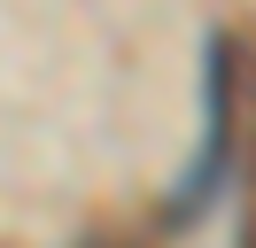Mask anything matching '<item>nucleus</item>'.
I'll return each mask as SVG.
<instances>
[{"mask_svg": "<svg viewBox=\"0 0 256 248\" xmlns=\"http://www.w3.org/2000/svg\"><path fill=\"white\" fill-rule=\"evenodd\" d=\"M225 148H233V39H210V148H202V170H194V186H186V202L202 210L210 202V178L225 170Z\"/></svg>", "mask_w": 256, "mask_h": 248, "instance_id": "nucleus-1", "label": "nucleus"}]
</instances>
